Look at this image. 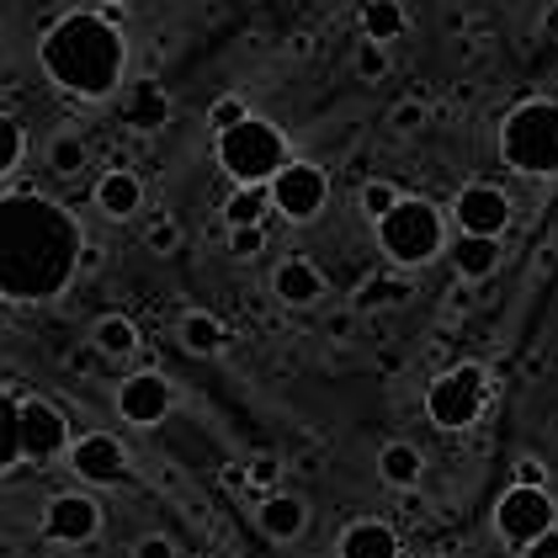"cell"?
I'll use <instances>...</instances> for the list:
<instances>
[{"instance_id": "ba28073f", "label": "cell", "mask_w": 558, "mask_h": 558, "mask_svg": "<svg viewBox=\"0 0 558 558\" xmlns=\"http://www.w3.org/2000/svg\"><path fill=\"white\" fill-rule=\"evenodd\" d=\"M548 526H558V500L548 489H532V484H511L495 506V532L511 543V548H526L532 537H543Z\"/></svg>"}, {"instance_id": "d6986e66", "label": "cell", "mask_w": 558, "mask_h": 558, "mask_svg": "<svg viewBox=\"0 0 558 558\" xmlns=\"http://www.w3.org/2000/svg\"><path fill=\"white\" fill-rule=\"evenodd\" d=\"M341 558H399V532L388 521H351L336 543Z\"/></svg>"}, {"instance_id": "8d00e7d4", "label": "cell", "mask_w": 558, "mask_h": 558, "mask_svg": "<svg viewBox=\"0 0 558 558\" xmlns=\"http://www.w3.org/2000/svg\"><path fill=\"white\" fill-rule=\"evenodd\" d=\"M356 325H362V314H356V308H341V314H330V325H325V336H330V341H351V336H356Z\"/></svg>"}, {"instance_id": "8992f818", "label": "cell", "mask_w": 558, "mask_h": 558, "mask_svg": "<svg viewBox=\"0 0 558 558\" xmlns=\"http://www.w3.org/2000/svg\"><path fill=\"white\" fill-rule=\"evenodd\" d=\"M484 404H489V373L478 362H458L441 378H430V388H426V415H430V426H441V430L478 426Z\"/></svg>"}, {"instance_id": "f35d334b", "label": "cell", "mask_w": 558, "mask_h": 558, "mask_svg": "<svg viewBox=\"0 0 558 558\" xmlns=\"http://www.w3.org/2000/svg\"><path fill=\"white\" fill-rule=\"evenodd\" d=\"M521 554H526V558H558V526H548L543 537H532Z\"/></svg>"}, {"instance_id": "44dd1931", "label": "cell", "mask_w": 558, "mask_h": 558, "mask_svg": "<svg viewBox=\"0 0 558 558\" xmlns=\"http://www.w3.org/2000/svg\"><path fill=\"white\" fill-rule=\"evenodd\" d=\"M90 351L107 356V362H123V356L138 351V325H133L129 314H101L90 325Z\"/></svg>"}, {"instance_id": "d4e9b609", "label": "cell", "mask_w": 558, "mask_h": 558, "mask_svg": "<svg viewBox=\"0 0 558 558\" xmlns=\"http://www.w3.org/2000/svg\"><path fill=\"white\" fill-rule=\"evenodd\" d=\"M22 463V399L11 388H0V473Z\"/></svg>"}, {"instance_id": "5bb4252c", "label": "cell", "mask_w": 558, "mask_h": 558, "mask_svg": "<svg viewBox=\"0 0 558 558\" xmlns=\"http://www.w3.org/2000/svg\"><path fill=\"white\" fill-rule=\"evenodd\" d=\"M123 90V101H118V118H123V129L133 133H160V129H171V118H175V101H171V90L160 86V81H129V86H118Z\"/></svg>"}, {"instance_id": "cb8c5ba5", "label": "cell", "mask_w": 558, "mask_h": 558, "mask_svg": "<svg viewBox=\"0 0 558 558\" xmlns=\"http://www.w3.org/2000/svg\"><path fill=\"white\" fill-rule=\"evenodd\" d=\"M404 33V0H362V38L393 44Z\"/></svg>"}, {"instance_id": "d590c367", "label": "cell", "mask_w": 558, "mask_h": 558, "mask_svg": "<svg viewBox=\"0 0 558 558\" xmlns=\"http://www.w3.org/2000/svg\"><path fill=\"white\" fill-rule=\"evenodd\" d=\"M133 558H181V548H175L166 532H149V537L133 543Z\"/></svg>"}, {"instance_id": "3957f363", "label": "cell", "mask_w": 558, "mask_h": 558, "mask_svg": "<svg viewBox=\"0 0 558 558\" xmlns=\"http://www.w3.org/2000/svg\"><path fill=\"white\" fill-rule=\"evenodd\" d=\"M500 160L532 181L558 175V101H548V96L515 101L500 118Z\"/></svg>"}, {"instance_id": "60d3db41", "label": "cell", "mask_w": 558, "mask_h": 558, "mask_svg": "<svg viewBox=\"0 0 558 558\" xmlns=\"http://www.w3.org/2000/svg\"><path fill=\"white\" fill-rule=\"evenodd\" d=\"M81 266H86V271H96V266H101V251H96V245H86V251H81Z\"/></svg>"}, {"instance_id": "ffe728a7", "label": "cell", "mask_w": 558, "mask_h": 558, "mask_svg": "<svg viewBox=\"0 0 558 558\" xmlns=\"http://www.w3.org/2000/svg\"><path fill=\"white\" fill-rule=\"evenodd\" d=\"M378 478H384L388 489H421V484H426V458H421V447L388 441L384 452H378Z\"/></svg>"}, {"instance_id": "2e32d148", "label": "cell", "mask_w": 558, "mask_h": 558, "mask_svg": "<svg viewBox=\"0 0 558 558\" xmlns=\"http://www.w3.org/2000/svg\"><path fill=\"white\" fill-rule=\"evenodd\" d=\"M96 214L112 218V223H129L138 208H144V181H138V171H129V166H118V171H107L101 181H96Z\"/></svg>"}, {"instance_id": "7a4b0ae2", "label": "cell", "mask_w": 558, "mask_h": 558, "mask_svg": "<svg viewBox=\"0 0 558 558\" xmlns=\"http://www.w3.org/2000/svg\"><path fill=\"white\" fill-rule=\"evenodd\" d=\"M38 64L53 86L75 101H107L123 86L129 44L112 11H64L38 44Z\"/></svg>"}, {"instance_id": "52a82bcc", "label": "cell", "mask_w": 558, "mask_h": 558, "mask_svg": "<svg viewBox=\"0 0 558 558\" xmlns=\"http://www.w3.org/2000/svg\"><path fill=\"white\" fill-rule=\"evenodd\" d=\"M266 192H271V208L282 218L308 223V218L325 214V203H330V175L319 171L314 160H288L282 171L266 181Z\"/></svg>"}, {"instance_id": "e575fe53", "label": "cell", "mask_w": 558, "mask_h": 558, "mask_svg": "<svg viewBox=\"0 0 558 558\" xmlns=\"http://www.w3.org/2000/svg\"><path fill=\"white\" fill-rule=\"evenodd\" d=\"M245 112H251V107H245V101H240V96H218L214 107H208V129H214V133L234 129V123H240V118H245Z\"/></svg>"}, {"instance_id": "1f68e13d", "label": "cell", "mask_w": 558, "mask_h": 558, "mask_svg": "<svg viewBox=\"0 0 558 558\" xmlns=\"http://www.w3.org/2000/svg\"><path fill=\"white\" fill-rule=\"evenodd\" d=\"M351 64H356V75H362V81H384V75H388V44H373V38H362Z\"/></svg>"}, {"instance_id": "83f0119b", "label": "cell", "mask_w": 558, "mask_h": 558, "mask_svg": "<svg viewBox=\"0 0 558 558\" xmlns=\"http://www.w3.org/2000/svg\"><path fill=\"white\" fill-rule=\"evenodd\" d=\"M399 197H404V192H399L393 181H384V175H373V181H362V192H356V208H362V214H367L373 223H378V218H384L388 208L399 203Z\"/></svg>"}, {"instance_id": "9a60e30c", "label": "cell", "mask_w": 558, "mask_h": 558, "mask_svg": "<svg viewBox=\"0 0 558 558\" xmlns=\"http://www.w3.org/2000/svg\"><path fill=\"white\" fill-rule=\"evenodd\" d=\"M271 293H277V303H288V308H314V303L325 299V271L308 256H288L271 271Z\"/></svg>"}, {"instance_id": "30bf717a", "label": "cell", "mask_w": 558, "mask_h": 558, "mask_svg": "<svg viewBox=\"0 0 558 558\" xmlns=\"http://www.w3.org/2000/svg\"><path fill=\"white\" fill-rule=\"evenodd\" d=\"M70 452V421L48 399H22V463H53Z\"/></svg>"}, {"instance_id": "ac0fdd59", "label": "cell", "mask_w": 558, "mask_h": 558, "mask_svg": "<svg viewBox=\"0 0 558 558\" xmlns=\"http://www.w3.org/2000/svg\"><path fill=\"white\" fill-rule=\"evenodd\" d=\"M500 260H506V245L489 240V234H458V245H452V271H458L463 288L484 282V277H495Z\"/></svg>"}, {"instance_id": "484cf974", "label": "cell", "mask_w": 558, "mask_h": 558, "mask_svg": "<svg viewBox=\"0 0 558 558\" xmlns=\"http://www.w3.org/2000/svg\"><path fill=\"white\" fill-rule=\"evenodd\" d=\"M266 208H271V192H266V186H234L229 203H223V218H229V229H234V223H260Z\"/></svg>"}, {"instance_id": "b9f144b4", "label": "cell", "mask_w": 558, "mask_h": 558, "mask_svg": "<svg viewBox=\"0 0 558 558\" xmlns=\"http://www.w3.org/2000/svg\"><path fill=\"white\" fill-rule=\"evenodd\" d=\"M107 5H129V0H107Z\"/></svg>"}, {"instance_id": "9c48e42d", "label": "cell", "mask_w": 558, "mask_h": 558, "mask_svg": "<svg viewBox=\"0 0 558 558\" xmlns=\"http://www.w3.org/2000/svg\"><path fill=\"white\" fill-rule=\"evenodd\" d=\"M101 532V506L90 500L86 489H64L44 506V537L48 543H64V548H86Z\"/></svg>"}, {"instance_id": "f1b7e54d", "label": "cell", "mask_w": 558, "mask_h": 558, "mask_svg": "<svg viewBox=\"0 0 558 558\" xmlns=\"http://www.w3.org/2000/svg\"><path fill=\"white\" fill-rule=\"evenodd\" d=\"M277 478H282V458H277V452H251V463H245V489H251L256 500L277 489Z\"/></svg>"}, {"instance_id": "ab89813d", "label": "cell", "mask_w": 558, "mask_h": 558, "mask_svg": "<svg viewBox=\"0 0 558 558\" xmlns=\"http://www.w3.org/2000/svg\"><path fill=\"white\" fill-rule=\"evenodd\" d=\"M543 38L558 44V0H548V11H543Z\"/></svg>"}, {"instance_id": "7402d4cb", "label": "cell", "mask_w": 558, "mask_h": 558, "mask_svg": "<svg viewBox=\"0 0 558 558\" xmlns=\"http://www.w3.org/2000/svg\"><path fill=\"white\" fill-rule=\"evenodd\" d=\"M175 341H181V351H192V356H214V351H223L229 330H223V319H214L208 308H192V314H181Z\"/></svg>"}, {"instance_id": "836d02e7", "label": "cell", "mask_w": 558, "mask_h": 558, "mask_svg": "<svg viewBox=\"0 0 558 558\" xmlns=\"http://www.w3.org/2000/svg\"><path fill=\"white\" fill-rule=\"evenodd\" d=\"M260 251H266V229H260V223H234V229H229V256L256 260Z\"/></svg>"}, {"instance_id": "d6a6232c", "label": "cell", "mask_w": 558, "mask_h": 558, "mask_svg": "<svg viewBox=\"0 0 558 558\" xmlns=\"http://www.w3.org/2000/svg\"><path fill=\"white\" fill-rule=\"evenodd\" d=\"M144 245H149V256H175L181 251V223L175 218H155L144 229Z\"/></svg>"}, {"instance_id": "e0dca14e", "label": "cell", "mask_w": 558, "mask_h": 558, "mask_svg": "<svg viewBox=\"0 0 558 558\" xmlns=\"http://www.w3.org/2000/svg\"><path fill=\"white\" fill-rule=\"evenodd\" d=\"M256 526L271 537V543H299L303 532H308V506H303L299 495H260L256 500Z\"/></svg>"}, {"instance_id": "7c38bea8", "label": "cell", "mask_w": 558, "mask_h": 558, "mask_svg": "<svg viewBox=\"0 0 558 558\" xmlns=\"http://www.w3.org/2000/svg\"><path fill=\"white\" fill-rule=\"evenodd\" d=\"M70 473L81 478V484H123L129 478V452H123V441L118 436H107V430H90L81 441H70Z\"/></svg>"}, {"instance_id": "6da1fadb", "label": "cell", "mask_w": 558, "mask_h": 558, "mask_svg": "<svg viewBox=\"0 0 558 558\" xmlns=\"http://www.w3.org/2000/svg\"><path fill=\"white\" fill-rule=\"evenodd\" d=\"M86 234L64 203L44 192H5L0 197V299L48 303L81 271Z\"/></svg>"}, {"instance_id": "4dcf8cb0", "label": "cell", "mask_w": 558, "mask_h": 558, "mask_svg": "<svg viewBox=\"0 0 558 558\" xmlns=\"http://www.w3.org/2000/svg\"><path fill=\"white\" fill-rule=\"evenodd\" d=\"M22 149H27L22 123H16L11 112H0V175H11L16 166H22Z\"/></svg>"}, {"instance_id": "603a6c76", "label": "cell", "mask_w": 558, "mask_h": 558, "mask_svg": "<svg viewBox=\"0 0 558 558\" xmlns=\"http://www.w3.org/2000/svg\"><path fill=\"white\" fill-rule=\"evenodd\" d=\"M410 299V282L404 277H393V271H378V277H367L362 288H356V314H378V308H399V303Z\"/></svg>"}, {"instance_id": "5b68a950", "label": "cell", "mask_w": 558, "mask_h": 558, "mask_svg": "<svg viewBox=\"0 0 558 558\" xmlns=\"http://www.w3.org/2000/svg\"><path fill=\"white\" fill-rule=\"evenodd\" d=\"M373 229H378V251L399 271H415L430 256H441V208L426 197H399Z\"/></svg>"}, {"instance_id": "f546056e", "label": "cell", "mask_w": 558, "mask_h": 558, "mask_svg": "<svg viewBox=\"0 0 558 558\" xmlns=\"http://www.w3.org/2000/svg\"><path fill=\"white\" fill-rule=\"evenodd\" d=\"M388 129L393 133H421L426 129V96H399L388 107Z\"/></svg>"}, {"instance_id": "4fadbf2b", "label": "cell", "mask_w": 558, "mask_h": 558, "mask_svg": "<svg viewBox=\"0 0 558 558\" xmlns=\"http://www.w3.org/2000/svg\"><path fill=\"white\" fill-rule=\"evenodd\" d=\"M175 404V388L166 373H133V378H123L118 384V415L129 421V426H160L166 415H171Z\"/></svg>"}, {"instance_id": "277c9868", "label": "cell", "mask_w": 558, "mask_h": 558, "mask_svg": "<svg viewBox=\"0 0 558 558\" xmlns=\"http://www.w3.org/2000/svg\"><path fill=\"white\" fill-rule=\"evenodd\" d=\"M214 155H218V166H223V175H229L234 186H266L271 175L293 160L282 129L266 123V118H256V112H245L234 129L214 133Z\"/></svg>"}, {"instance_id": "74e56055", "label": "cell", "mask_w": 558, "mask_h": 558, "mask_svg": "<svg viewBox=\"0 0 558 558\" xmlns=\"http://www.w3.org/2000/svg\"><path fill=\"white\" fill-rule=\"evenodd\" d=\"M515 484H532V489H548V469L537 458H521L515 463Z\"/></svg>"}, {"instance_id": "4316f807", "label": "cell", "mask_w": 558, "mask_h": 558, "mask_svg": "<svg viewBox=\"0 0 558 558\" xmlns=\"http://www.w3.org/2000/svg\"><path fill=\"white\" fill-rule=\"evenodd\" d=\"M48 171L59 175V181L86 171V138H81V133H59V138L48 144Z\"/></svg>"}, {"instance_id": "8fae6325", "label": "cell", "mask_w": 558, "mask_h": 558, "mask_svg": "<svg viewBox=\"0 0 558 558\" xmlns=\"http://www.w3.org/2000/svg\"><path fill=\"white\" fill-rule=\"evenodd\" d=\"M511 197L500 192V186H489V181H469L458 197H452V218H458V229L463 234H489V240H500L506 229H511Z\"/></svg>"}]
</instances>
